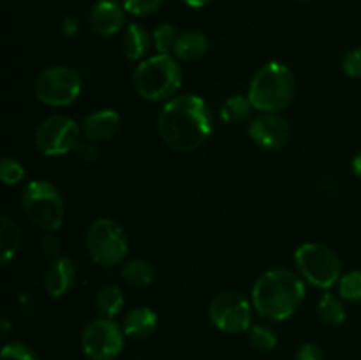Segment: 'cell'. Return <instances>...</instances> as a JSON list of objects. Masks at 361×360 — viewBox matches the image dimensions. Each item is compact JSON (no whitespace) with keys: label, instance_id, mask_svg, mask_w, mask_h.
<instances>
[{"label":"cell","instance_id":"obj_5","mask_svg":"<svg viewBox=\"0 0 361 360\" xmlns=\"http://www.w3.org/2000/svg\"><path fill=\"white\" fill-rule=\"evenodd\" d=\"M21 205L27 217L37 228L51 233L62 226L66 215L62 194L48 180H32L25 186L21 194Z\"/></svg>","mask_w":361,"mask_h":360},{"label":"cell","instance_id":"obj_30","mask_svg":"<svg viewBox=\"0 0 361 360\" xmlns=\"http://www.w3.org/2000/svg\"><path fill=\"white\" fill-rule=\"evenodd\" d=\"M342 69L348 76L361 78V46L345 53L344 60H342Z\"/></svg>","mask_w":361,"mask_h":360},{"label":"cell","instance_id":"obj_9","mask_svg":"<svg viewBox=\"0 0 361 360\" xmlns=\"http://www.w3.org/2000/svg\"><path fill=\"white\" fill-rule=\"evenodd\" d=\"M83 129L67 115H53L42 120L35 131V147L44 155H66L80 145Z\"/></svg>","mask_w":361,"mask_h":360},{"label":"cell","instance_id":"obj_36","mask_svg":"<svg viewBox=\"0 0 361 360\" xmlns=\"http://www.w3.org/2000/svg\"><path fill=\"white\" fill-rule=\"evenodd\" d=\"M183 2H185L189 7H194V9H201V7L208 6L212 0H183Z\"/></svg>","mask_w":361,"mask_h":360},{"label":"cell","instance_id":"obj_3","mask_svg":"<svg viewBox=\"0 0 361 360\" xmlns=\"http://www.w3.org/2000/svg\"><path fill=\"white\" fill-rule=\"evenodd\" d=\"M296 95V81L288 66L270 62L254 74L249 87V101L261 113H279L291 106Z\"/></svg>","mask_w":361,"mask_h":360},{"label":"cell","instance_id":"obj_2","mask_svg":"<svg viewBox=\"0 0 361 360\" xmlns=\"http://www.w3.org/2000/svg\"><path fill=\"white\" fill-rule=\"evenodd\" d=\"M303 299L305 284L295 272L286 268L264 272L252 288L254 309L267 320H288L298 311Z\"/></svg>","mask_w":361,"mask_h":360},{"label":"cell","instance_id":"obj_27","mask_svg":"<svg viewBox=\"0 0 361 360\" xmlns=\"http://www.w3.org/2000/svg\"><path fill=\"white\" fill-rule=\"evenodd\" d=\"M25 168L21 166L20 161H16L11 155H4L0 161V179L6 186H16L23 180Z\"/></svg>","mask_w":361,"mask_h":360},{"label":"cell","instance_id":"obj_24","mask_svg":"<svg viewBox=\"0 0 361 360\" xmlns=\"http://www.w3.org/2000/svg\"><path fill=\"white\" fill-rule=\"evenodd\" d=\"M249 341L250 346L261 353L274 352L279 344L277 334L270 327H264V325H254V327H250Z\"/></svg>","mask_w":361,"mask_h":360},{"label":"cell","instance_id":"obj_21","mask_svg":"<svg viewBox=\"0 0 361 360\" xmlns=\"http://www.w3.org/2000/svg\"><path fill=\"white\" fill-rule=\"evenodd\" d=\"M122 277L134 288H147L155 281V268L145 260H130L123 265Z\"/></svg>","mask_w":361,"mask_h":360},{"label":"cell","instance_id":"obj_14","mask_svg":"<svg viewBox=\"0 0 361 360\" xmlns=\"http://www.w3.org/2000/svg\"><path fill=\"white\" fill-rule=\"evenodd\" d=\"M120 115L115 109H101V112H94L83 120V129L85 136L88 141L94 143H101V141H108L118 133L120 129Z\"/></svg>","mask_w":361,"mask_h":360},{"label":"cell","instance_id":"obj_18","mask_svg":"<svg viewBox=\"0 0 361 360\" xmlns=\"http://www.w3.org/2000/svg\"><path fill=\"white\" fill-rule=\"evenodd\" d=\"M152 44V35L148 34V30L145 27L137 23L127 25L126 34H123V53L129 60H141L147 56V53L150 52Z\"/></svg>","mask_w":361,"mask_h":360},{"label":"cell","instance_id":"obj_19","mask_svg":"<svg viewBox=\"0 0 361 360\" xmlns=\"http://www.w3.org/2000/svg\"><path fill=\"white\" fill-rule=\"evenodd\" d=\"M123 304H126V299L118 286H104L95 295V309L102 318H108V320H113L116 314L122 313Z\"/></svg>","mask_w":361,"mask_h":360},{"label":"cell","instance_id":"obj_8","mask_svg":"<svg viewBox=\"0 0 361 360\" xmlns=\"http://www.w3.org/2000/svg\"><path fill=\"white\" fill-rule=\"evenodd\" d=\"M81 88L83 81L80 74L66 66L48 67L39 74L34 83L35 97L42 104L55 106V108L73 104L80 97Z\"/></svg>","mask_w":361,"mask_h":360},{"label":"cell","instance_id":"obj_22","mask_svg":"<svg viewBox=\"0 0 361 360\" xmlns=\"http://www.w3.org/2000/svg\"><path fill=\"white\" fill-rule=\"evenodd\" d=\"M254 106L249 101V97H243V95H233L228 101L224 102V106L221 108V119L226 124H240L245 122L247 119L252 113Z\"/></svg>","mask_w":361,"mask_h":360},{"label":"cell","instance_id":"obj_12","mask_svg":"<svg viewBox=\"0 0 361 360\" xmlns=\"http://www.w3.org/2000/svg\"><path fill=\"white\" fill-rule=\"evenodd\" d=\"M249 136L257 147L267 150L282 148L291 138V127L288 120L279 113H263L249 126Z\"/></svg>","mask_w":361,"mask_h":360},{"label":"cell","instance_id":"obj_7","mask_svg":"<svg viewBox=\"0 0 361 360\" xmlns=\"http://www.w3.org/2000/svg\"><path fill=\"white\" fill-rule=\"evenodd\" d=\"M296 267L303 279L316 288L328 289L341 279V260L330 247L323 244H303L295 253Z\"/></svg>","mask_w":361,"mask_h":360},{"label":"cell","instance_id":"obj_40","mask_svg":"<svg viewBox=\"0 0 361 360\" xmlns=\"http://www.w3.org/2000/svg\"><path fill=\"white\" fill-rule=\"evenodd\" d=\"M296 2H309V0H296Z\"/></svg>","mask_w":361,"mask_h":360},{"label":"cell","instance_id":"obj_6","mask_svg":"<svg viewBox=\"0 0 361 360\" xmlns=\"http://www.w3.org/2000/svg\"><path fill=\"white\" fill-rule=\"evenodd\" d=\"M87 249L92 260L102 267L122 263L129 251L126 232L116 221L108 217L95 219L87 232Z\"/></svg>","mask_w":361,"mask_h":360},{"label":"cell","instance_id":"obj_28","mask_svg":"<svg viewBox=\"0 0 361 360\" xmlns=\"http://www.w3.org/2000/svg\"><path fill=\"white\" fill-rule=\"evenodd\" d=\"M162 4L164 0H122V6L133 16H150Z\"/></svg>","mask_w":361,"mask_h":360},{"label":"cell","instance_id":"obj_23","mask_svg":"<svg viewBox=\"0 0 361 360\" xmlns=\"http://www.w3.org/2000/svg\"><path fill=\"white\" fill-rule=\"evenodd\" d=\"M345 307L342 304L341 299H337L331 293H324L319 300V318L326 325H331V327H337V325H342L345 321Z\"/></svg>","mask_w":361,"mask_h":360},{"label":"cell","instance_id":"obj_37","mask_svg":"<svg viewBox=\"0 0 361 360\" xmlns=\"http://www.w3.org/2000/svg\"><path fill=\"white\" fill-rule=\"evenodd\" d=\"M353 172L356 173V176H360L361 179V152H358L356 157L353 159Z\"/></svg>","mask_w":361,"mask_h":360},{"label":"cell","instance_id":"obj_17","mask_svg":"<svg viewBox=\"0 0 361 360\" xmlns=\"http://www.w3.org/2000/svg\"><path fill=\"white\" fill-rule=\"evenodd\" d=\"M207 52L208 37L201 30H194V28L182 32L173 48V53L185 62H196V60L203 59Z\"/></svg>","mask_w":361,"mask_h":360},{"label":"cell","instance_id":"obj_33","mask_svg":"<svg viewBox=\"0 0 361 360\" xmlns=\"http://www.w3.org/2000/svg\"><path fill=\"white\" fill-rule=\"evenodd\" d=\"M296 360H324V353L316 342H305L300 346Z\"/></svg>","mask_w":361,"mask_h":360},{"label":"cell","instance_id":"obj_39","mask_svg":"<svg viewBox=\"0 0 361 360\" xmlns=\"http://www.w3.org/2000/svg\"><path fill=\"white\" fill-rule=\"evenodd\" d=\"M133 360H154V359H152V356H148V355H137V356H134Z\"/></svg>","mask_w":361,"mask_h":360},{"label":"cell","instance_id":"obj_1","mask_svg":"<svg viewBox=\"0 0 361 360\" xmlns=\"http://www.w3.org/2000/svg\"><path fill=\"white\" fill-rule=\"evenodd\" d=\"M214 129L208 104L200 95H178L166 102L159 115L162 141L176 152H194Z\"/></svg>","mask_w":361,"mask_h":360},{"label":"cell","instance_id":"obj_26","mask_svg":"<svg viewBox=\"0 0 361 360\" xmlns=\"http://www.w3.org/2000/svg\"><path fill=\"white\" fill-rule=\"evenodd\" d=\"M338 293L348 302L361 304V270H353L341 277Z\"/></svg>","mask_w":361,"mask_h":360},{"label":"cell","instance_id":"obj_10","mask_svg":"<svg viewBox=\"0 0 361 360\" xmlns=\"http://www.w3.org/2000/svg\"><path fill=\"white\" fill-rule=\"evenodd\" d=\"M126 344L122 327L108 318H97L85 327L81 349L90 360H115Z\"/></svg>","mask_w":361,"mask_h":360},{"label":"cell","instance_id":"obj_4","mask_svg":"<svg viewBox=\"0 0 361 360\" xmlns=\"http://www.w3.org/2000/svg\"><path fill=\"white\" fill-rule=\"evenodd\" d=\"M133 87L141 99L168 101L182 87V69L173 56L159 53L137 64L133 73Z\"/></svg>","mask_w":361,"mask_h":360},{"label":"cell","instance_id":"obj_35","mask_svg":"<svg viewBox=\"0 0 361 360\" xmlns=\"http://www.w3.org/2000/svg\"><path fill=\"white\" fill-rule=\"evenodd\" d=\"M78 32H80V23H78L76 18L67 16L62 23V34L66 35V37H74Z\"/></svg>","mask_w":361,"mask_h":360},{"label":"cell","instance_id":"obj_13","mask_svg":"<svg viewBox=\"0 0 361 360\" xmlns=\"http://www.w3.org/2000/svg\"><path fill=\"white\" fill-rule=\"evenodd\" d=\"M126 7L115 0H99L90 11L88 23L101 37H111L118 34L126 25Z\"/></svg>","mask_w":361,"mask_h":360},{"label":"cell","instance_id":"obj_32","mask_svg":"<svg viewBox=\"0 0 361 360\" xmlns=\"http://www.w3.org/2000/svg\"><path fill=\"white\" fill-rule=\"evenodd\" d=\"M41 251L46 258H49V260L53 261L62 258L60 256V242L56 240L55 235H51V233H48V235H44L41 239Z\"/></svg>","mask_w":361,"mask_h":360},{"label":"cell","instance_id":"obj_25","mask_svg":"<svg viewBox=\"0 0 361 360\" xmlns=\"http://www.w3.org/2000/svg\"><path fill=\"white\" fill-rule=\"evenodd\" d=\"M178 32H176L175 25L171 23H162L152 32V41H154L155 49H157L161 55H169V52H173L175 48V42L178 39Z\"/></svg>","mask_w":361,"mask_h":360},{"label":"cell","instance_id":"obj_31","mask_svg":"<svg viewBox=\"0 0 361 360\" xmlns=\"http://www.w3.org/2000/svg\"><path fill=\"white\" fill-rule=\"evenodd\" d=\"M74 152H76V157L80 159L81 162H85V164H94V162H97L99 157H101L99 148L95 147L94 141H90V143H80L74 148Z\"/></svg>","mask_w":361,"mask_h":360},{"label":"cell","instance_id":"obj_15","mask_svg":"<svg viewBox=\"0 0 361 360\" xmlns=\"http://www.w3.org/2000/svg\"><path fill=\"white\" fill-rule=\"evenodd\" d=\"M74 279H76V268H74L73 260L69 258H59L51 263V267L48 268L44 277L46 289L51 296L59 299L63 296L74 284Z\"/></svg>","mask_w":361,"mask_h":360},{"label":"cell","instance_id":"obj_34","mask_svg":"<svg viewBox=\"0 0 361 360\" xmlns=\"http://www.w3.org/2000/svg\"><path fill=\"white\" fill-rule=\"evenodd\" d=\"M20 304H21V309H23L25 316H28V318L37 316V313H39L37 304H35V300L32 299L30 295H25L23 293V295L20 296Z\"/></svg>","mask_w":361,"mask_h":360},{"label":"cell","instance_id":"obj_16","mask_svg":"<svg viewBox=\"0 0 361 360\" xmlns=\"http://www.w3.org/2000/svg\"><path fill=\"white\" fill-rule=\"evenodd\" d=\"M157 314L150 307H134L126 314L122 330L130 339H148L157 330Z\"/></svg>","mask_w":361,"mask_h":360},{"label":"cell","instance_id":"obj_11","mask_svg":"<svg viewBox=\"0 0 361 360\" xmlns=\"http://www.w3.org/2000/svg\"><path fill=\"white\" fill-rule=\"evenodd\" d=\"M208 314L219 330L226 334H240L250 328L252 306L242 293L222 292L210 302Z\"/></svg>","mask_w":361,"mask_h":360},{"label":"cell","instance_id":"obj_20","mask_svg":"<svg viewBox=\"0 0 361 360\" xmlns=\"http://www.w3.org/2000/svg\"><path fill=\"white\" fill-rule=\"evenodd\" d=\"M21 247V232L7 215L0 219V253L2 265H7L18 254Z\"/></svg>","mask_w":361,"mask_h":360},{"label":"cell","instance_id":"obj_38","mask_svg":"<svg viewBox=\"0 0 361 360\" xmlns=\"http://www.w3.org/2000/svg\"><path fill=\"white\" fill-rule=\"evenodd\" d=\"M2 327H4L2 337H7V334H9V328H11V323H9V320H2Z\"/></svg>","mask_w":361,"mask_h":360},{"label":"cell","instance_id":"obj_29","mask_svg":"<svg viewBox=\"0 0 361 360\" xmlns=\"http://www.w3.org/2000/svg\"><path fill=\"white\" fill-rule=\"evenodd\" d=\"M2 360H39L34 349L23 342H9L2 349Z\"/></svg>","mask_w":361,"mask_h":360}]
</instances>
